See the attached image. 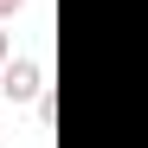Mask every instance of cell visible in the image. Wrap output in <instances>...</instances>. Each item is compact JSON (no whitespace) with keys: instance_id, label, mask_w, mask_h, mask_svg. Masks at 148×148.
<instances>
[{"instance_id":"obj_3","label":"cell","mask_w":148,"mask_h":148,"mask_svg":"<svg viewBox=\"0 0 148 148\" xmlns=\"http://www.w3.org/2000/svg\"><path fill=\"white\" fill-rule=\"evenodd\" d=\"M0 64H7V32H0Z\"/></svg>"},{"instance_id":"obj_1","label":"cell","mask_w":148,"mask_h":148,"mask_svg":"<svg viewBox=\"0 0 148 148\" xmlns=\"http://www.w3.org/2000/svg\"><path fill=\"white\" fill-rule=\"evenodd\" d=\"M0 90H7V103H32V97L45 90V64H32V58L0 64Z\"/></svg>"},{"instance_id":"obj_2","label":"cell","mask_w":148,"mask_h":148,"mask_svg":"<svg viewBox=\"0 0 148 148\" xmlns=\"http://www.w3.org/2000/svg\"><path fill=\"white\" fill-rule=\"evenodd\" d=\"M13 7H19V0H0V19H7V13H13Z\"/></svg>"}]
</instances>
